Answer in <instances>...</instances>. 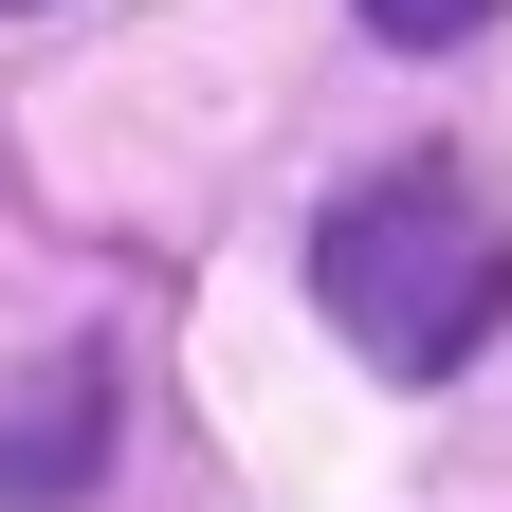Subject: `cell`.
Here are the masks:
<instances>
[{
    "label": "cell",
    "instance_id": "obj_1",
    "mask_svg": "<svg viewBox=\"0 0 512 512\" xmlns=\"http://www.w3.org/2000/svg\"><path fill=\"white\" fill-rule=\"evenodd\" d=\"M311 311L384 366V384H458L512 330V220L476 202L458 165H384L311 220Z\"/></svg>",
    "mask_w": 512,
    "mask_h": 512
},
{
    "label": "cell",
    "instance_id": "obj_2",
    "mask_svg": "<svg viewBox=\"0 0 512 512\" xmlns=\"http://www.w3.org/2000/svg\"><path fill=\"white\" fill-rule=\"evenodd\" d=\"M366 19H384V37H421V55H439V37H476V19H494V0H366Z\"/></svg>",
    "mask_w": 512,
    "mask_h": 512
},
{
    "label": "cell",
    "instance_id": "obj_3",
    "mask_svg": "<svg viewBox=\"0 0 512 512\" xmlns=\"http://www.w3.org/2000/svg\"><path fill=\"white\" fill-rule=\"evenodd\" d=\"M0 19H37V0H0Z\"/></svg>",
    "mask_w": 512,
    "mask_h": 512
}]
</instances>
